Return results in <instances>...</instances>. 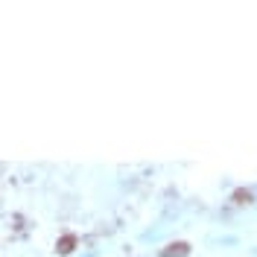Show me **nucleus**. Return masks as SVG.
<instances>
[{
	"label": "nucleus",
	"mask_w": 257,
	"mask_h": 257,
	"mask_svg": "<svg viewBox=\"0 0 257 257\" xmlns=\"http://www.w3.org/2000/svg\"><path fill=\"white\" fill-rule=\"evenodd\" d=\"M187 254H190L187 242H170L167 248H161V257H187Z\"/></svg>",
	"instance_id": "f257e3e1"
},
{
	"label": "nucleus",
	"mask_w": 257,
	"mask_h": 257,
	"mask_svg": "<svg viewBox=\"0 0 257 257\" xmlns=\"http://www.w3.org/2000/svg\"><path fill=\"white\" fill-rule=\"evenodd\" d=\"M73 248H76V237H73V234H64L62 240L56 242V251H59V254H70Z\"/></svg>",
	"instance_id": "f03ea898"
},
{
	"label": "nucleus",
	"mask_w": 257,
	"mask_h": 257,
	"mask_svg": "<svg viewBox=\"0 0 257 257\" xmlns=\"http://www.w3.org/2000/svg\"><path fill=\"white\" fill-rule=\"evenodd\" d=\"M231 199H234V205H248V202H251V193L248 190H234V196H231Z\"/></svg>",
	"instance_id": "7ed1b4c3"
}]
</instances>
